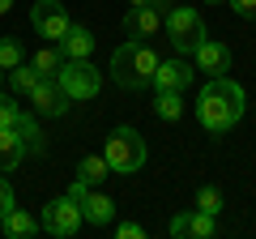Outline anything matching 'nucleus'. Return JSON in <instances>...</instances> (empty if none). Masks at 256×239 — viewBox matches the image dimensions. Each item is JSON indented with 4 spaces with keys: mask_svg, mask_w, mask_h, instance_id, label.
<instances>
[{
    "mask_svg": "<svg viewBox=\"0 0 256 239\" xmlns=\"http://www.w3.org/2000/svg\"><path fill=\"white\" fill-rule=\"evenodd\" d=\"M128 4H150V0H128Z\"/></svg>",
    "mask_w": 256,
    "mask_h": 239,
    "instance_id": "30",
    "label": "nucleus"
},
{
    "mask_svg": "<svg viewBox=\"0 0 256 239\" xmlns=\"http://www.w3.org/2000/svg\"><path fill=\"white\" fill-rule=\"evenodd\" d=\"M18 205V196H13V188H9V180H4V171H0V218Z\"/></svg>",
    "mask_w": 256,
    "mask_h": 239,
    "instance_id": "25",
    "label": "nucleus"
},
{
    "mask_svg": "<svg viewBox=\"0 0 256 239\" xmlns=\"http://www.w3.org/2000/svg\"><path fill=\"white\" fill-rule=\"evenodd\" d=\"M214 235V214H201L192 210V222H188V239H210Z\"/></svg>",
    "mask_w": 256,
    "mask_h": 239,
    "instance_id": "23",
    "label": "nucleus"
},
{
    "mask_svg": "<svg viewBox=\"0 0 256 239\" xmlns=\"http://www.w3.org/2000/svg\"><path fill=\"white\" fill-rule=\"evenodd\" d=\"M205 4H222V0H205Z\"/></svg>",
    "mask_w": 256,
    "mask_h": 239,
    "instance_id": "31",
    "label": "nucleus"
},
{
    "mask_svg": "<svg viewBox=\"0 0 256 239\" xmlns=\"http://www.w3.org/2000/svg\"><path fill=\"white\" fill-rule=\"evenodd\" d=\"M0 86H4V68H0Z\"/></svg>",
    "mask_w": 256,
    "mask_h": 239,
    "instance_id": "32",
    "label": "nucleus"
},
{
    "mask_svg": "<svg viewBox=\"0 0 256 239\" xmlns=\"http://www.w3.org/2000/svg\"><path fill=\"white\" fill-rule=\"evenodd\" d=\"M0 230H4L9 239H34L43 226H38V218H30L26 210H18V205H13V210L0 218Z\"/></svg>",
    "mask_w": 256,
    "mask_h": 239,
    "instance_id": "14",
    "label": "nucleus"
},
{
    "mask_svg": "<svg viewBox=\"0 0 256 239\" xmlns=\"http://www.w3.org/2000/svg\"><path fill=\"white\" fill-rule=\"evenodd\" d=\"M60 64H64L60 47H38V56H34V68H38V77H56V73H60Z\"/></svg>",
    "mask_w": 256,
    "mask_h": 239,
    "instance_id": "20",
    "label": "nucleus"
},
{
    "mask_svg": "<svg viewBox=\"0 0 256 239\" xmlns=\"http://www.w3.org/2000/svg\"><path fill=\"white\" fill-rule=\"evenodd\" d=\"M192 60H196V73H210V77L230 73V47L218 43V38H210V34H205L201 47L192 52Z\"/></svg>",
    "mask_w": 256,
    "mask_h": 239,
    "instance_id": "11",
    "label": "nucleus"
},
{
    "mask_svg": "<svg viewBox=\"0 0 256 239\" xmlns=\"http://www.w3.org/2000/svg\"><path fill=\"white\" fill-rule=\"evenodd\" d=\"M77 205H82V222H90V226H111V222H116V205H111V196L94 192V188H86V192L77 196Z\"/></svg>",
    "mask_w": 256,
    "mask_h": 239,
    "instance_id": "12",
    "label": "nucleus"
},
{
    "mask_svg": "<svg viewBox=\"0 0 256 239\" xmlns=\"http://www.w3.org/2000/svg\"><path fill=\"white\" fill-rule=\"evenodd\" d=\"M192 77H196V68L192 64H184V56H175V60H158V68H154V90H171V94H184L192 86Z\"/></svg>",
    "mask_w": 256,
    "mask_h": 239,
    "instance_id": "10",
    "label": "nucleus"
},
{
    "mask_svg": "<svg viewBox=\"0 0 256 239\" xmlns=\"http://www.w3.org/2000/svg\"><path fill=\"white\" fill-rule=\"evenodd\" d=\"M230 9L239 13V18H248V22H256V0H226Z\"/></svg>",
    "mask_w": 256,
    "mask_h": 239,
    "instance_id": "28",
    "label": "nucleus"
},
{
    "mask_svg": "<svg viewBox=\"0 0 256 239\" xmlns=\"http://www.w3.org/2000/svg\"><path fill=\"white\" fill-rule=\"evenodd\" d=\"M141 235H146L141 222H120V226H116V239H141Z\"/></svg>",
    "mask_w": 256,
    "mask_h": 239,
    "instance_id": "27",
    "label": "nucleus"
},
{
    "mask_svg": "<svg viewBox=\"0 0 256 239\" xmlns=\"http://www.w3.org/2000/svg\"><path fill=\"white\" fill-rule=\"evenodd\" d=\"M158 98H154V116L162 120V124H175V120L184 116V98L180 94H171V90H154Z\"/></svg>",
    "mask_w": 256,
    "mask_h": 239,
    "instance_id": "18",
    "label": "nucleus"
},
{
    "mask_svg": "<svg viewBox=\"0 0 256 239\" xmlns=\"http://www.w3.org/2000/svg\"><path fill=\"white\" fill-rule=\"evenodd\" d=\"M248 107V94L239 82H230L226 73L210 77V82L201 86V94H196V120H201V128L214 132V137H222V132H230L239 124V116H244Z\"/></svg>",
    "mask_w": 256,
    "mask_h": 239,
    "instance_id": "1",
    "label": "nucleus"
},
{
    "mask_svg": "<svg viewBox=\"0 0 256 239\" xmlns=\"http://www.w3.org/2000/svg\"><path fill=\"white\" fill-rule=\"evenodd\" d=\"M38 226H43L47 235H56V239L77 235V226H82V205H77L68 192L56 196V201H47V205H43V222H38Z\"/></svg>",
    "mask_w": 256,
    "mask_h": 239,
    "instance_id": "6",
    "label": "nucleus"
},
{
    "mask_svg": "<svg viewBox=\"0 0 256 239\" xmlns=\"http://www.w3.org/2000/svg\"><path fill=\"white\" fill-rule=\"evenodd\" d=\"M154 68H158V56L150 52V43H141V38H128V43H120L116 52H111V77H116V86H124V90H146V86L154 82Z\"/></svg>",
    "mask_w": 256,
    "mask_h": 239,
    "instance_id": "2",
    "label": "nucleus"
},
{
    "mask_svg": "<svg viewBox=\"0 0 256 239\" xmlns=\"http://www.w3.org/2000/svg\"><path fill=\"white\" fill-rule=\"evenodd\" d=\"M102 158H107L111 171H120V175H137L141 166H146V158H150L146 137H141L137 128H128V124H120V128H111L107 146H102Z\"/></svg>",
    "mask_w": 256,
    "mask_h": 239,
    "instance_id": "3",
    "label": "nucleus"
},
{
    "mask_svg": "<svg viewBox=\"0 0 256 239\" xmlns=\"http://www.w3.org/2000/svg\"><path fill=\"white\" fill-rule=\"evenodd\" d=\"M18 116H22V107L13 102V94L0 90V128H18Z\"/></svg>",
    "mask_w": 256,
    "mask_h": 239,
    "instance_id": "24",
    "label": "nucleus"
},
{
    "mask_svg": "<svg viewBox=\"0 0 256 239\" xmlns=\"http://www.w3.org/2000/svg\"><path fill=\"white\" fill-rule=\"evenodd\" d=\"M26 158V146H22V137H18V128H0V171L9 175L13 166Z\"/></svg>",
    "mask_w": 256,
    "mask_h": 239,
    "instance_id": "15",
    "label": "nucleus"
},
{
    "mask_svg": "<svg viewBox=\"0 0 256 239\" xmlns=\"http://www.w3.org/2000/svg\"><path fill=\"white\" fill-rule=\"evenodd\" d=\"M162 30H166V38H171V47L180 56H192L205 38V18L192 4H171L166 18H162Z\"/></svg>",
    "mask_w": 256,
    "mask_h": 239,
    "instance_id": "4",
    "label": "nucleus"
},
{
    "mask_svg": "<svg viewBox=\"0 0 256 239\" xmlns=\"http://www.w3.org/2000/svg\"><path fill=\"white\" fill-rule=\"evenodd\" d=\"M13 9V0H0V18H4V13H9Z\"/></svg>",
    "mask_w": 256,
    "mask_h": 239,
    "instance_id": "29",
    "label": "nucleus"
},
{
    "mask_svg": "<svg viewBox=\"0 0 256 239\" xmlns=\"http://www.w3.org/2000/svg\"><path fill=\"white\" fill-rule=\"evenodd\" d=\"M188 222H192V210H180V214L171 218V226H166V230H171L175 239H184V235H188Z\"/></svg>",
    "mask_w": 256,
    "mask_h": 239,
    "instance_id": "26",
    "label": "nucleus"
},
{
    "mask_svg": "<svg viewBox=\"0 0 256 239\" xmlns=\"http://www.w3.org/2000/svg\"><path fill=\"white\" fill-rule=\"evenodd\" d=\"M0 235H4V230H0Z\"/></svg>",
    "mask_w": 256,
    "mask_h": 239,
    "instance_id": "33",
    "label": "nucleus"
},
{
    "mask_svg": "<svg viewBox=\"0 0 256 239\" xmlns=\"http://www.w3.org/2000/svg\"><path fill=\"white\" fill-rule=\"evenodd\" d=\"M18 137H22V146H26V154H43V150H47L43 132H38V120L26 116V111L18 116Z\"/></svg>",
    "mask_w": 256,
    "mask_h": 239,
    "instance_id": "17",
    "label": "nucleus"
},
{
    "mask_svg": "<svg viewBox=\"0 0 256 239\" xmlns=\"http://www.w3.org/2000/svg\"><path fill=\"white\" fill-rule=\"evenodd\" d=\"M196 210H201V214H214V218H218V210H222V192H218L214 184L196 188Z\"/></svg>",
    "mask_w": 256,
    "mask_h": 239,
    "instance_id": "22",
    "label": "nucleus"
},
{
    "mask_svg": "<svg viewBox=\"0 0 256 239\" xmlns=\"http://www.w3.org/2000/svg\"><path fill=\"white\" fill-rule=\"evenodd\" d=\"M68 9H64L60 0H34V9H30V26L38 30V38H60L64 30H68Z\"/></svg>",
    "mask_w": 256,
    "mask_h": 239,
    "instance_id": "7",
    "label": "nucleus"
},
{
    "mask_svg": "<svg viewBox=\"0 0 256 239\" xmlns=\"http://www.w3.org/2000/svg\"><path fill=\"white\" fill-rule=\"evenodd\" d=\"M56 86H60V90L68 94L73 102H82V98H98V90H102V73L90 64V60H64L60 73H56Z\"/></svg>",
    "mask_w": 256,
    "mask_h": 239,
    "instance_id": "5",
    "label": "nucleus"
},
{
    "mask_svg": "<svg viewBox=\"0 0 256 239\" xmlns=\"http://www.w3.org/2000/svg\"><path fill=\"white\" fill-rule=\"evenodd\" d=\"M22 60H26V52H22L18 38H0V68L9 73V68H18Z\"/></svg>",
    "mask_w": 256,
    "mask_h": 239,
    "instance_id": "21",
    "label": "nucleus"
},
{
    "mask_svg": "<svg viewBox=\"0 0 256 239\" xmlns=\"http://www.w3.org/2000/svg\"><path fill=\"white\" fill-rule=\"evenodd\" d=\"M26 98H30V107H34V116H47V120H52V116H64L68 102H73L60 86H56V77H38L34 90H30Z\"/></svg>",
    "mask_w": 256,
    "mask_h": 239,
    "instance_id": "8",
    "label": "nucleus"
},
{
    "mask_svg": "<svg viewBox=\"0 0 256 239\" xmlns=\"http://www.w3.org/2000/svg\"><path fill=\"white\" fill-rule=\"evenodd\" d=\"M158 30H162V13H158V4L150 0V4H128V13H124V34L128 38H154Z\"/></svg>",
    "mask_w": 256,
    "mask_h": 239,
    "instance_id": "9",
    "label": "nucleus"
},
{
    "mask_svg": "<svg viewBox=\"0 0 256 239\" xmlns=\"http://www.w3.org/2000/svg\"><path fill=\"white\" fill-rule=\"evenodd\" d=\"M4 77H9V94H30V90H34V82H38V68L22 60V64L9 68Z\"/></svg>",
    "mask_w": 256,
    "mask_h": 239,
    "instance_id": "19",
    "label": "nucleus"
},
{
    "mask_svg": "<svg viewBox=\"0 0 256 239\" xmlns=\"http://www.w3.org/2000/svg\"><path fill=\"white\" fill-rule=\"evenodd\" d=\"M56 47H60L64 60H90V52H94V34H90L86 26H77V22H68V30L56 38Z\"/></svg>",
    "mask_w": 256,
    "mask_h": 239,
    "instance_id": "13",
    "label": "nucleus"
},
{
    "mask_svg": "<svg viewBox=\"0 0 256 239\" xmlns=\"http://www.w3.org/2000/svg\"><path fill=\"white\" fill-rule=\"evenodd\" d=\"M107 175H111V166H107V158H102V154H90V158L77 162V180H82L86 188H98Z\"/></svg>",
    "mask_w": 256,
    "mask_h": 239,
    "instance_id": "16",
    "label": "nucleus"
}]
</instances>
